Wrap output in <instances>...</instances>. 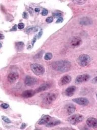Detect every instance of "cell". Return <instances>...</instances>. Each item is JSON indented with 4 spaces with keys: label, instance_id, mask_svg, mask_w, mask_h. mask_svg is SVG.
<instances>
[{
    "label": "cell",
    "instance_id": "1",
    "mask_svg": "<svg viewBox=\"0 0 97 130\" xmlns=\"http://www.w3.org/2000/svg\"><path fill=\"white\" fill-rule=\"evenodd\" d=\"M71 63L68 61H59L54 62L53 65V68L57 71L61 72H65L69 71L71 68Z\"/></svg>",
    "mask_w": 97,
    "mask_h": 130
},
{
    "label": "cell",
    "instance_id": "2",
    "mask_svg": "<svg viewBox=\"0 0 97 130\" xmlns=\"http://www.w3.org/2000/svg\"><path fill=\"white\" fill-rule=\"evenodd\" d=\"M77 61L80 66L85 67L89 64L90 58L88 55L82 54L78 57Z\"/></svg>",
    "mask_w": 97,
    "mask_h": 130
},
{
    "label": "cell",
    "instance_id": "3",
    "mask_svg": "<svg viewBox=\"0 0 97 130\" xmlns=\"http://www.w3.org/2000/svg\"><path fill=\"white\" fill-rule=\"evenodd\" d=\"M31 69L33 72L36 75H41L44 73V68L41 65L38 64H33L31 65Z\"/></svg>",
    "mask_w": 97,
    "mask_h": 130
},
{
    "label": "cell",
    "instance_id": "4",
    "mask_svg": "<svg viewBox=\"0 0 97 130\" xmlns=\"http://www.w3.org/2000/svg\"><path fill=\"white\" fill-rule=\"evenodd\" d=\"M83 119V117L80 114H75L71 116L69 118L68 121L71 124L73 125H76L78 123L81 122Z\"/></svg>",
    "mask_w": 97,
    "mask_h": 130
},
{
    "label": "cell",
    "instance_id": "5",
    "mask_svg": "<svg viewBox=\"0 0 97 130\" xmlns=\"http://www.w3.org/2000/svg\"><path fill=\"white\" fill-rule=\"evenodd\" d=\"M57 95L54 93H47L43 97V102L46 104H49L53 102L57 99Z\"/></svg>",
    "mask_w": 97,
    "mask_h": 130
},
{
    "label": "cell",
    "instance_id": "6",
    "mask_svg": "<svg viewBox=\"0 0 97 130\" xmlns=\"http://www.w3.org/2000/svg\"><path fill=\"white\" fill-rule=\"evenodd\" d=\"M82 43L81 39L79 37H74L71 39L70 42V45L71 47L76 48L79 46Z\"/></svg>",
    "mask_w": 97,
    "mask_h": 130
},
{
    "label": "cell",
    "instance_id": "7",
    "mask_svg": "<svg viewBox=\"0 0 97 130\" xmlns=\"http://www.w3.org/2000/svg\"><path fill=\"white\" fill-rule=\"evenodd\" d=\"M90 78V76L88 74H85L80 75L77 76L76 78L75 82L76 83H81L84 82H86V81H88Z\"/></svg>",
    "mask_w": 97,
    "mask_h": 130
},
{
    "label": "cell",
    "instance_id": "8",
    "mask_svg": "<svg viewBox=\"0 0 97 130\" xmlns=\"http://www.w3.org/2000/svg\"><path fill=\"white\" fill-rule=\"evenodd\" d=\"M73 101L80 105L86 106L89 104V101L85 98H78L73 99Z\"/></svg>",
    "mask_w": 97,
    "mask_h": 130
},
{
    "label": "cell",
    "instance_id": "9",
    "mask_svg": "<svg viewBox=\"0 0 97 130\" xmlns=\"http://www.w3.org/2000/svg\"><path fill=\"white\" fill-rule=\"evenodd\" d=\"M24 83L28 86H33L37 83V80L31 76H27L24 80Z\"/></svg>",
    "mask_w": 97,
    "mask_h": 130
},
{
    "label": "cell",
    "instance_id": "10",
    "mask_svg": "<svg viewBox=\"0 0 97 130\" xmlns=\"http://www.w3.org/2000/svg\"><path fill=\"white\" fill-rule=\"evenodd\" d=\"M86 124L89 127L95 129L97 128V119L94 118H90L87 119Z\"/></svg>",
    "mask_w": 97,
    "mask_h": 130
},
{
    "label": "cell",
    "instance_id": "11",
    "mask_svg": "<svg viewBox=\"0 0 97 130\" xmlns=\"http://www.w3.org/2000/svg\"><path fill=\"white\" fill-rule=\"evenodd\" d=\"M71 81V78L69 75H66L63 76L60 81V84L61 85H64L68 84Z\"/></svg>",
    "mask_w": 97,
    "mask_h": 130
},
{
    "label": "cell",
    "instance_id": "12",
    "mask_svg": "<svg viewBox=\"0 0 97 130\" xmlns=\"http://www.w3.org/2000/svg\"><path fill=\"white\" fill-rule=\"evenodd\" d=\"M19 78V75L16 72H12L8 76V80L10 82L13 83L15 82Z\"/></svg>",
    "mask_w": 97,
    "mask_h": 130
},
{
    "label": "cell",
    "instance_id": "13",
    "mask_svg": "<svg viewBox=\"0 0 97 130\" xmlns=\"http://www.w3.org/2000/svg\"><path fill=\"white\" fill-rule=\"evenodd\" d=\"M36 93V92L33 90H27L24 92L22 93V97L24 98H30L33 97Z\"/></svg>",
    "mask_w": 97,
    "mask_h": 130
},
{
    "label": "cell",
    "instance_id": "14",
    "mask_svg": "<svg viewBox=\"0 0 97 130\" xmlns=\"http://www.w3.org/2000/svg\"><path fill=\"white\" fill-rule=\"evenodd\" d=\"M51 85L49 83H45L41 85L40 87H39L36 90V93H39L43 92L45 90H47V89H49Z\"/></svg>",
    "mask_w": 97,
    "mask_h": 130
},
{
    "label": "cell",
    "instance_id": "15",
    "mask_svg": "<svg viewBox=\"0 0 97 130\" xmlns=\"http://www.w3.org/2000/svg\"><path fill=\"white\" fill-rule=\"evenodd\" d=\"M76 89V87L74 86H71L69 87L68 88H67L65 90L66 95L68 97L72 96L74 94V92H75Z\"/></svg>",
    "mask_w": 97,
    "mask_h": 130
},
{
    "label": "cell",
    "instance_id": "16",
    "mask_svg": "<svg viewBox=\"0 0 97 130\" xmlns=\"http://www.w3.org/2000/svg\"><path fill=\"white\" fill-rule=\"evenodd\" d=\"M50 119H51V117L50 116L47 115H45L40 120V121L39 122H38L39 125H44V124H45V123H48L49 122Z\"/></svg>",
    "mask_w": 97,
    "mask_h": 130
},
{
    "label": "cell",
    "instance_id": "17",
    "mask_svg": "<svg viewBox=\"0 0 97 130\" xmlns=\"http://www.w3.org/2000/svg\"><path fill=\"white\" fill-rule=\"evenodd\" d=\"M75 107L72 104H69L67 106V111L69 114H71L75 111Z\"/></svg>",
    "mask_w": 97,
    "mask_h": 130
},
{
    "label": "cell",
    "instance_id": "18",
    "mask_svg": "<svg viewBox=\"0 0 97 130\" xmlns=\"http://www.w3.org/2000/svg\"><path fill=\"white\" fill-rule=\"evenodd\" d=\"M60 123H61L60 121H53L49 122H48V123L46 125V126H47V127H51V126H54L56 125H59Z\"/></svg>",
    "mask_w": 97,
    "mask_h": 130
},
{
    "label": "cell",
    "instance_id": "19",
    "mask_svg": "<svg viewBox=\"0 0 97 130\" xmlns=\"http://www.w3.org/2000/svg\"><path fill=\"white\" fill-rule=\"evenodd\" d=\"M90 20H89V18L85 17L81 19V20L80 21V24L83 25H88L92 23V22H90Z\"/></svg>",
    "mask_w": 97,
    "mask_h": 130
},
{
    "label": "cell",
    "instance_id": "20",
    "mask_svg": "<svg viewBox=\"0 0 97 130\" xmlns=\"http://www.w3.org/2000/svg\"><path fill=\"white\" fill-rule=\"evenodd\" d=\"M53 58V54L51 53H48L45 54L44 59L46 61H50Z\"/></svg>",
    "mask_w": 97,
    "mask_h": 130
},
{
    "label": "cell",
    "instance_id": "21",
    "mask_svg": "<svg viewBox=\"0 0 97 130\" xmlns=\"http://www.w3.org/2000/svg\"><path fill=\"white\" fill-rule=\"evenodd\" d=\"M16 47L18 50L22 49L24 47V43L22 42H18L16 43Z\"/></svg>",
    "mask_w": 97,
    "mask_h": 130
},
{
    "label": "cell",
    "instance_id": "22",
    "mask_svg": "<svg viewBox=\"0 0 97 130\" xmlns=\"http://www.w3.org/2000/svg\"><path fill=\"white\" fill-rule=\"evenodd\" d=\"M74 3H75V4L77 5H83L84 4H85V1H80V0H77V1H73Z\"/></svg>",
    "mask_w": 97,
    "mask_h": 130
},
{
    "label": "cell",
    "instance_id": "23",
    "mask_svg": "<svg viewBox=\"0 0 97 130\" xmlns=\"http://www.w3.org/2000/svg\"><path fill=\"white\" fill-rule=\"evenodd\" d=\"M2 119L3 120V121H4L5 122H7V123H11V121H10V120L7 117H6V116H3L2 117Z\"/></svg>",
    "mask_w": 97,
    "mask_h": 130
},
{
    "label": "cell",
    "instance_id": "24",
    "mask_svg": "<svg viewBox=\"0 0 97 130\" xmlns=\"http://www.w3.org/2000/svg\"><path fill=\"white\" fill-rule=\"evenodd\" d=\"M53 17H49L46 19V21L48 22V23H51V22H52L53 21Z\"/></svg>",
    "mask_w": 97,
    "mask_h": 130
},
{
    "label": "cell",
    "instance_id": "25",
    "mask_svg": "<svg viewBox=\"0 0 97 130\" xmlns=\"http://www.w3.org/2000/svg\"><path fill=\"white\" fill-rule=\"evenodd\" d=\"M48 10H46V9H44L43 10L42 12V15L43 16H46L48 14Z\"/></svg>",
    "mask_w": 97,
    "mask_h": 130
},
{
    "label": "cell",
    "instance_id": "26",
    "mask_svg": "<svg viewBox=\"0 0 97 130\" xmlns=\"http://www.w3.org/2000/svg\"><path fill=\"white\" fill-rule=\"evenodd\" d=\"M17 27L19 29H20V30H21V29L24 28V24L23 23H19L17 25Z\"/></svg>",
    "mask_w": 97,
    "mask_h": 130
},
{
    "label": "cell",
    "instance_id": "27",
    "mask_svg": "<svg viewBox=\"0 0 97 130\" xmlns=\"http://www.w3.org/2000/svg\"><path fill=\"white\" fill-rule=\"evenodd\" d=\"M1 107L3 109H7L9 107V105L6 103H3L1 105Z\"/></svg>",
    "mask_w": 97,
    "mask_h": 130
},
{
    "label": "cell",
    "instance_id": "28",
    "mask_svg": "<svg viewBox=\"0 0 97 130\" xmlns=\"http://www.w3.org/2000/svg\"><path fill=\"white\" fill-rule=\"evenodd\" d=\"M53 15L54 17H59V18L61 17V16H62V14L60 13H55L53 14Z\"/></svg>",
    "mask_w": 97,
    "mask_h": 130
},
{
    "label": "cell",
    "instance_id": "29",
    "mask_svg": "<svg viewBox=\"0 0 97 130\" xmlns=\"http://www.w3.org/2000/svg\"><path fill=\"white\" fill-rule=\"evenodd\" d=\"M63 21V18L62 17H61L58 18L57 20L56 21V23H61V22H62Z\"/></svg>",
    "mask_w": 97,
    "mask_h": 130
},
{
    "label": "cell",
    "instance_id": "30",
    "mask_svg": "<svg viewBox=\"0 0 97 130\" xmlns=\"http://www.w3.org/2000/svg\"><path fill=\"white\" fill-rule=\"evenodd\" d=\"M92 82L95 84H97V76L95 77L92 80Z\"/></svg>",
    "mask_w": 97,
    "mask_h": 130
},
{
    "label": "cell",
    "instance_id": "31",
    "mask_svg": "<svg viewBox=\"0 0 97 130\" xmlns=\"http://www.w3.org/2000/svg\"><path fill=\"white\" fill-rule=\"evenodd\" d=\"M23 17L25 19H27L28 18V14L26 12H24L23 13Z\"/></svg>",
    "mask_w": 97,
    "mask_h": 130
},
{
    "label": "cell",
    "instance_id": "32",
    "mask_svg": "<svg viewBox=\"0 0 97 130\" xmlns=\"http://www.w3.org/2000/svg\"><path fill=\"white\" fill-rule=\"evenodd\" d=\"M36 41V38L35 37L33 38V40H32V45H33V46L34 45V44L35 43Z\"/></svg>",
    "mask_w": 97,
    "mask_h": 130
},
{
    "label": "cell",
    "instance_id": "33",
    "mask_svg": "<svg viewBox=\"0 0 97 130\" xmlns=\"http://www.w3.org/2000/svg\"><path fill=\"white\" fill-rule=\"evenodd\" d=\"M28 11H29V12L31 14L33 13V8H32L31 7H29L28 8Z\"/></svg>",
    "mask_w": 97,
    "mask_h": 130
},
{
    "label": "cell",
    "instance_id": "34",
    "mask_svg": "<svg viewBox=\"0 0 97 130\" xmlns=\"http://www.w3.org/2000/svg\"><path fill=\"white\" fill-rule=\"evenodd\" d=\"M16 27H17V25H14V27L12 28V31H15V30H16Z\"/></svg>",
    "mask_w": 97,
    "mask_h": 130
},
{
    "label": "cell",
    "instance_id": "35",
    "mask_svg": "<svg viewBox=\"0 0 97 130\" xmlns=\"http://www.w3.org/2000/svg\"><path fill=\"white\" fill-rule=\"evenodd\" d=\"M35 12H39L40 11V9L39 8H35Z\"/></svg>",
    "mask_w": 97,
    "mask_h": 130
},
{
    "label": "cell",
    "instance_id": "36",
    "mask_svg": "<svg viewBox=\"0 0 97 130\" xmlns=\"http://www.w3.org/2000/svg\"><path fill=\"white\" fill-rule=\"evenodd\" d=\"M0 36H1V37H0V39H1V40H2V39H3L4 38V36L3 35H2V34H0Z\"/></svg>",
    "mask_w": 97,
    "mask_h": 130
},
{
    "label": "cell",
    "instance_id": "37",
    "mask_svg": "<svg viewBox=\"0 0 97 130\" xmlns=\"http://www.w3.org/2000/svg\"><path fill=\"white\" fill-rule=\"evenodd\" d=\"M21 126H22L21 127V129H24V128L25 127V126H26V125H25V123H23V124Z\"/></svg>",
    "mask_w": 97,
    "mask_h": 130
},
{
    "label": "cell",
    "instance_id": "38",
    "mask_svg": "<svg viewBox=\"0 0 97 130\" xmlns=\"http://www.w3.org/2000/svg\"><path fill=\"white\" fill-rule=\"evenodd\" d=\"M42 34V31H41L39 32V38H40Z\"/></svg>",
    "mask_w": 97,
    "mask_h": 130
},
{
    "label": "cell",
    "instance_id": "39",
    "mask_svg": "<svg viewBox=\"0 0 97 130\" xmlns=\"http://www.w3.org/2000/svg\"></svg>",
    "mask_w": 97,
    "mask_h": 130
}]
</instances>
